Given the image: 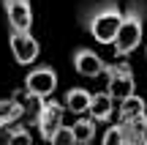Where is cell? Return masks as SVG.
<instances>
[{"label":"cell","mask_w":147,"mask_h":145,"mask_svg":"<svg viewBox=\"0 0 147 145\" xmlns=\"http://www.w3.org/2000/svg\"><path fill=\"white\" fill-rule=\"evenodd\" d=\"M63 112H65L63 101H55V99H49V96H47V101L41 99V104H38V110H36V129L47 142H49V137H52V131L63 123Z\"/></svg>","instance_id":"cell-6"},{"label":"cell","mask_w":147,"mask_h":145,"mask_svg":"<svg viewBox=\"0 0 147 145\" xmlns=\"http://www.w3.org/2000/svg\"><path fill=\"white\" fill-rule=\"evenodd\" d=\"M123 126H125V145L128 142H147V112L144 115H136V118L131 120H123Z\"/></svg>","instance_id":"cell-12"},{"label":"cell","mask_w":147,"mask_h":145,"mask_svg":"<svg viewBox=\"0 0 147 145\" xmlns=\"http://www.w3.org/2000/svg\"><path fill=\"white\" fill-rule=\"evenodd\" d=\"M87 115L95 120V123L112 120V115H115V99H112L106 91L93 93V96H90V104H87Z\"/></svg>","instance_id":"cell-9"},{"label":"cell","mask_w":147,"mask_h":145,"mask_svg":"<svg viewBox=\"0 0 147 145\" xmlns=\"http://www.w3.org/2000/svg\"><path fill=\"white\" fill-rule=\"evenodd\" d=\"M8 44H11V55L19 66H30L36 63L38 52H41V44L30 36V30H16L11 27L8 30Z\"/></svg>","instance_id":"cell-5"},{"label":"cell","mask_w":147,"mask_h":145,"mask_svg":"<svg viewBox=\"0 0 147 145\" xmlns=\"http://www.w3.org/2000/svg\"><path fill=\"white\" fill-rule=\"evenodd\" d=\"M22 112H25V104H19L16 99H0V129L19 120Z\"/></svg>","instance_id":"cell-13"},{"label":"cell","mask_w":147,"mask_h":145,"mask_svg":"<svg viewBox=\"0 0 147 145\" xmlns=\"http://www.w3.org/2000/svg\"><path fill=\"white\" fill-rule=\"evenodd\" d=\"M104 77H106V93H109L115 101H123L125 96L136 93V80H134V71L125 60L120 63H106L104 66Z\"/></svg>","instance_id":"cell-3"},{"label":"cell","mask_w":147,"mask_h":145,"mask_svg":"<svg viewBox=\"0 0 147 145\" xmlns=\"http://www.w3.org/2000/svg\"><path fill=\"white\" fill-rule=\"evenodd\" d=\"M74 69H76V74L87 77V80H95V77L104 74V58H101L95 49H87V47H76L74 49Z\"/></svg>","instance_id":"cell-7"},{"label":"cell","mask_w":147,"mask_h":145,"mask_svg":"<svg viewBox=\"0 0 147 145\" xmlns=\"http://www.w3.org/2000/svg\"><path fill=\"white\" fill-rule=\"evenodd\" d=\"M90 96H93V93H90L87 88H68V91H65V99H63L65 101L63 107L71 110V112H76V115H82V112H87Z\"/></svg>","instance_id":"cell-10"},{"label":"cell","mask_w":147,"mask_h":145,"mask_svg":"<svg viewBox=\"0 0 147 145\" xmlns=\"http://www.w3.org/2000/svg\"><path fill=\"white\" fill-rule=\"evenodd\" d=\"M49 142H52V145H74V131H71V126L60 123L57 129L52 131V137H49Z\"/></svg>","instance_id":"cell-17"},{"label":"cell","mask_w":147,"mask_h":145,"mask_svg":"<svg viewBox=\"0 0 147 145\" xmlns=\"http://www.w3.org/2000/svg\"><path fill=\"white\" fill-rule=\"evenodd\" d=\"M142 38H144V3L142 0H131L128 8L123 11V19H120V25H117L115 41H112L115 55L117 58L131 55L134 49L142 44Z\"/></svg>","instance_id":"cell-1"},{"label":"cell","mask_w":147,"mask_h":145,"mask_svg":"<svg viewBox=\"0 0 147 145\" xmlns=\"http://www.w3.org/2000/svg\"><path fill=\"white\" fill-rule=\"evenodd\" d=\"M5 129H8V131H5V137H3L5 142H11V145H30L33 142V134L27 131L25 123H8Z\"/></svg>","instance_id":"cell-15"},{"label":"cell","mask_w":147,"mask_h":145,"mask_svg":"<svg viewBox=\"0 0 147 145\" xmlns=\"http://www.w3.org/2000/svg\"><path fill=\"white\" fill-rule=\"evenodd\" d=\"M120 19H123L120 3H117V0H101L98 5H93V8L84 11L82 25L90 30V36H93L98 44H112Z\"/></svg>","instance_id":"cell-2"},{"label":"cell","mask_w":147,"mask_h":145,"mask_svg":"<svg viewBox=\"0 0 147 145\" xmlns=\"http://www.w3.org/2000/svg\"><path fill=\"white\" fill-rule=\"evenodd\" d=\"M144 110H147L144 99L136 96V93H131V96H125L120 101V120H131V118H136V115H144Z\"/></svg>","instance_id":"cell-14"},{"label":"cell","mask_w":147,"mask_h":145,"mask_svg":"<svg viewBox=\"0 0 147 145\" xmlns=\"http://www.w3.org/2000/svg\"><path fill=\"white\" fill-rule=\"evenodd\" d=\"M0 3H3L8 27H16V30H30L33 27V3L30 0H0Z\"/></svg>","instance_id":"cell-8"},{"label":"cell","mask_w":147,"mask_h":145,"mask_svg":"<svg viewBox=\"0 0 147 145\" xmlns=\"http://www.w3.org/2000/svg\"><path fill=\"white\" fill-rule=\"evenodd\" d=\"M101 140H104V145H125V126H123V120L115 123V126H109Z\"/></svg>","instance_id":"cell-16"},{"label":"cell","mask_w":147,"mask_h":145,"mask_svg":"<svg viewBox=\"0 0 147 145\" xmlns=\"http://www.w3.org/2000/svg\"><path fill=\"white\" fill-rule=\"evenodd\" d=\"M95 120L90 118H76L71 123V131H74V145H87V142H93L95 140Z\"/></svg>","instance_id":"cell-11"},{"label":"cell","mask_w":147,"mask_h":145,"mask_svg":"<svg viewBox=\"0 0 147 145\" xmlns=\"http://www.w3.org/2000/svg\"><path fill=\"white\" fill-rule=\"evenodd\" d=\"M55 88H57V71H55L52 66H47V63L30 69V74L25 77V91L30 93L33 99H47V96H52Z\"/></svg>","instance_id":"cell-4"}]
</instances>
